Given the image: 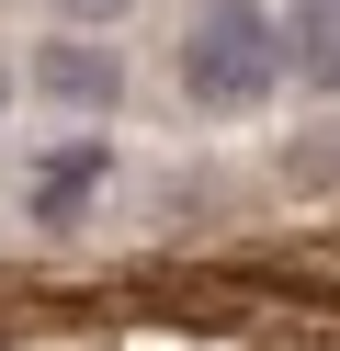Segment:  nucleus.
<instances>
[{
  "mask_svg": "<svg viewBox=\"0 0 340 351\" xmlns=\"http://www.w3.org/2000/svg\"><path fill=\"white\" fill-rule=\"evenodd\" d=\"M284 57H295V80H306V91H340V0H295Z\"/></svg>",
  "mask_w": 340,
  "mask_h": 351,
  "instance_id": "4",
  "label": "nucleus"
},
{
  "mask_svg": "<svg viewBox=\"0 0 340 351\" xmlns=\"http://www.w3.org/2000/svg\"><path fill=\"white\" fill-rule=\"evenodd\" d=\"M57 12H68V23H125L136 0H57Z\"/></svg>",
  "mask_w": 340,
  "mask_h": 351,
  "instance_id": "5",
  "label": "nucleus"
},
{
  "mask_svg": "<svg viewBox=\"0 0 340 351\" xmlns=\"http://www.w3.org/2000/svg\"><path fill=\"white\" fill-rule=\"evenodd\" d=\"M102 182H113L102 136H68V147H45V159L23 170V215H34V227H80V215L102 204Z\"/></svg>",
  "mask_w": 340,
  "mask_h": 351,
  "instance_id": "2",
  "label": "nucleus"
},
{
  "mask_svg": "<svg viewBox=\"0 0 340 351\" xmlns=\"http://www.w3.org/2000/svg\"><path fill=\"white\" fill-rule=\"evenodd\" d=\"M181 102L193 114H249L284 69V34L261 23V0H193V23H181Z\"/></svg>",
  "mask_w": 340,
  "mask_h": 351,
  "instance_id": "1",
  "label": "nucleus"
},
{
  "mask_svg": "<svg viewBox=\"0 0 340 351\" xmlns=\"http://www.w3.org/2000/svg\"><path fill=\"white\" fill-rule=\"evenodd\" d=\"M34 91H45V102H68V114H113V102H125V69H113V46L57 34V46L34 57Z\"/></svg>",
  "mask_w": 340,
  "mask_h": 351,
  "instance_id": "3",
  "label": "nucleus"
},
{
  "mask_svg": "<svg viewBox=\"0 0 340 351\" xmlns=\"http://www.w3.org/2000/svg\"><path fill=\"white\" fill-rule=\"evenodd\" d=\"M0 102H12V80H0Z\"/></svg>",
  "mask_w": 340,
  "mask_h": 351,
  "instance_id": "6",
  "label": "nucleus"
}]
</instances>
